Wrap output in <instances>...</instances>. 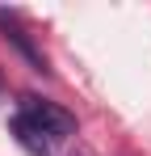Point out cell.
Wrapping results in <instances>:
<instances>
[{
	"mask_svg": "<svg viewBox=\"0 0 151 156\" xmlns=\"http://www.w3.org/2000/svg\"><path fill=\"white\" fill-rule=\"evenodd\" d=\"M17 114H21V118H29L34 127L46 135V139H67V135L76 131V118L63 110V105L42 101V97H29V93L21 97V110H17Z\"/></svg>",
	"mask_w": 151,
	"mask_h": 156,
	"instance_id": "6da1fadb",
	"label": "cell"
},
{
	"mask_svg": "<svg viewBox=\"0 0 151 156\" xmlns=\"http://www.w3.org/2000/svg\"><path fill=\"white\" fill-rule=\"evenodd\" d=\"M8 127H13V135H17V144H21V148H29L34 156H50V139H46L38 127H34L29 118L13 114V122H8Z\"/></svg>",
	"mask_w": 151,
	"mask_h": 156,
	"instance_id": "7a4b0ae2",
	"label": "cell"
},
{
	"mask_svg": "<svg viewBox=\"0 0 151 156\" xmlns=\"http://www.w3.org/2000/svg\"><path fill=\"white\" fill-rule=\"evenodd\" d=\"M0 30H4V38H8V42H13V47H17V51H21L25 59L34 63V72H46V59H42V51H38V47H34V42L25 38L21 30H17L13 21H8V13H0Z\"/></svg>",
	"mask_w": 151,
	"mask_h": 156,
	"instance_id": "3957f363",
	"label": "cell"
}]
</instances>
